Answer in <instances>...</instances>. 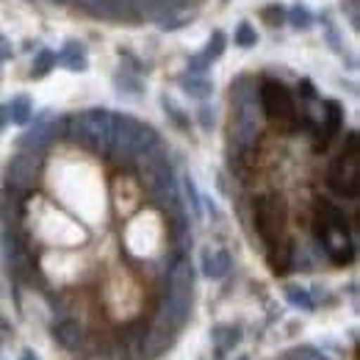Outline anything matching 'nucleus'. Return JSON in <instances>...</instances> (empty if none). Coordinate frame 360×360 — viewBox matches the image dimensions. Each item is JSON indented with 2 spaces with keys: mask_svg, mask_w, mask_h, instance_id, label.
I'll list each match as a JSON object with an SVG mask.
<instances>
[{
  "mask_svg": "<svg viewBox=\"0 0 360 360\" xmlns=\"http://www.w3.org/2000/svg\"><path fill=\"white\" fill-rule=\"evenodd\" d=\"M314 233L316 238L327 247L330 258L338 266L352 264L355 258V247L349 241V222L344 217V211H338L333 202L327 200H316L314 205Z\"/></svg>",
  "mask_w": 360,
  "mask_h": 360,
  "instance_id": "1",
  "label": "nucleus"
},
{
  "mask_svg": "<svg viewBox=\"0 0 360 360\" xmlns=\"http://www.w3.org/2000/svg\"><path fill=\"white\" fill-rule=\"evenodd\" d=\"M327 183L335 194L341 197H358L360 191V150L358 136L349 134V147H344V153L333 161Z\"/></svg>",
  "mask_w": 360,
  "mask_h": 360,
  "instance_id": "3",
  "label": "nucleus"
},
{
  "mask_svg": "<svg viewBox=\"0 0 360 360\" xmlns=\"http://www.w3.org/2000/svg\"><path fill=\"white\" fill-rule=\"evenodd\" d=\"M261 105H264V114L274 128H280L285 134H294L300 128L297 103H294L291 91L285 89L280 81H264L261 84Z\"/></svg>",
  "mask_w": 360,
  "mask_h": 360,
  "instance_id": "2",
  "label": "nucleus"
},
{
  "mask_svg": "<svg viewBox=\"0 0 360 360\" xmlns=\"http://www.w3.org/2000/svg\"><path fill=\"white\" fill-rule=\"evenodd\" d=\"M255 227L264 238L266 247H277L283 241H288L283 236V227H285V208H283V200L277 194H264L258 197L255 202Z\"/></svg>",
  "mask_w": 360,
  "mask_h": 360,
  "instance_id": "4",
  "label": "nucleus"
},
{
  "mask_svg": "<svg viewBox=\"0 0 360 360\" xmlns=\"http://www.w3.org/2000/svg\"><path fill=\"white\" fill-rule=\"evenodd\" d=\"M25 360H34V358H31V355H25Z\"/></svg>",
  "mask_w": 360,
  "mask_h": 360,
  "instance_id": "5",
  "label": "nucleus"
}]
</instances>
